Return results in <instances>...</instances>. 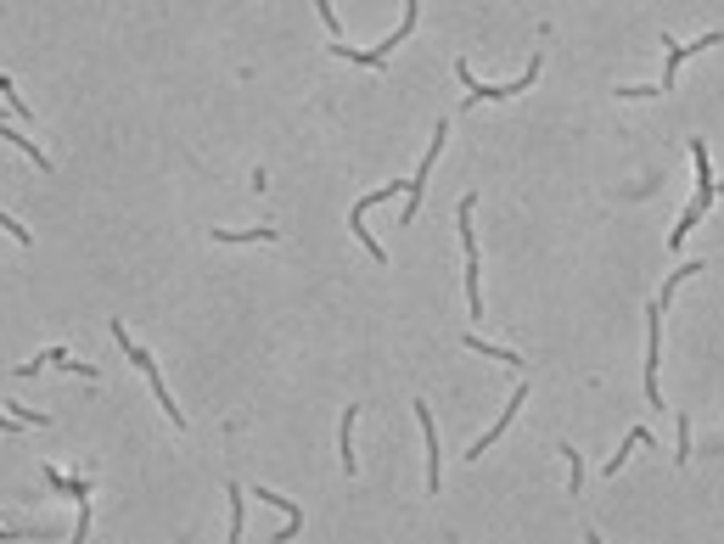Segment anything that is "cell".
I'll list each match as a JSON object with an SVG mask.
<instances>
[{"label":"cell","mask_w":724,"mask_h":544,"mask_svg":"<svg viewBox=\"0 0 724 544\" xmlns=\"http://www.w3.org/2000/svg\"><path fill=\"white\" fill-rule=\"evenodd\" d=\"M652 443H657V438H652V427H629V432L618 438V455H612L601 472H606V478H618V472H623V461H629V449H652Z\"/></svg>","instance_id":"cell-14"},{"label":"cell","mask_w":724,"mask_h":544,"mask_svg":"<svg viewBox=\"0 0 724 544\" xmlns=\"http://www.w3.org/2000/svg\"><path fill=\"white\" fill-rule=\"evenodd\" d=\"M461 348H467V353H483V359H494V366H522V353H517V348H494V342H483L478 331H467V337H461Z\"/></svg>","instance_id":"cell-17"},{"label":"cell","mask_w":724,"mask_h":544,"mask_svg":"<svg viewBox=\"0 0 724 544\" xmlns=\"http://www.w3.org/2000/svg\"><path fill=\"white\" fill-rule=\"evenodd\" d=\"M0 96H7V107H12V113H18V119H23V124H29V119H34V113H29V102H23V96H18V84H12V73H0Z\"/></svg>","instance_id":"cell-23"},{"label":"cell","mask_w":724,"mask_h":544,"mask_svg":"<svg viewBox=\"0 0 724 544\" xmlns=\"http://www.w3.org/2000/svg\"><path fill=\"white\" fill-rule=\"evenodd\" d=\"M584 544H606V538H601V527H595V522H584Z\"/></svg>","instance_id":"cell-26"},{"label":"cell","mask_w":724,"mask_h":544,"mask_svg":"<svg viewBox=\"0 0 724 544\" xmlns=\"http://www.w3.org/2000/svg\"><path fill=\"white\" fill-rule=\"evenodd\" d=\"M0 432H23V427H18V421H12L7 410H0Z\"/></svg>","instance_id":"cell-27"},{"label":"cell","mask_w":724,"mask_h":544,"mask_svg":"<svg viewBox=\"0 0 724 544\" xmlns=\"http://www.w3.org/2000/svg\"><path fill=\"white\" fill-rule=\"evenodd\" d=\"M691 163H696V192H691V203H685V214L674 219V230H669V253H680L685 247V236L713 214V203H718V192H724V179H718V168H713V157H707V141H691Z\"/></svg>","instance_id":"cell-1"},{"label":"cell","mask_w":724,"mask_h":544,"mask_svg":"<svg viewBox=\"0 0 724 544\" xmlns=\"http://www.w3.org/2000/svg\"><path fill=\"white\" fill-rule=\"evenodd\" d=\"M68 359H73L68 348H45V353H34V359H23V366H12V371H18V377H40V371H62V366H68Z\"/></svg>","instance_id":"cell-20"},{"label":"cell","mask_w":724,"mask_h":544,"mask_svg":"<svg viewBox=\"0 0 724 544\" xmlns=\"http://www.w3.org/2000/svg\"><path fill=\"white\" fill-rule=\"evenodd\" d=\"M539 68H545V51H533V57H528V68H522L517 79H506V84H483V79L472 73V62L461 57V62H456V79L467 84V96H461V107L472 113V107H483V102H506V96H522V90H528V84L539 79Z\"/></svg>","instance_id":"cell-4"},{"label":"cell","mask_w":724,"mask_h":544,"mask_svg":"<svg viewBox=\"0 0 724 544\" xmlns=\"http://www.w3.org/2000/svg\"><path fill=\"white\" fill-rule=\"evenodd\" d=\"M45 489L79 505V516H73V533H68V544H90V478H73V472H57V466H45Z\"/></svg>","instance_id":"cell-8"},{"label":"cell","mask_w":724,"mask_h":544,"mask_svg":"<svg viewBox=\"0 0 724 544\" xmlns=\"http://www.w3.org/2000/svg\"><path fill=\"white\" fill-rule=\"evenodd\" d=\"M208 236H214L220 247H242V242H276V230H269V225H247V230H225V225H220V230H208Z\"/></svg>","instance_id":"cell-21"},{"label":"cell","mask_w":724,"mask_h":544,"mask_svg":"<svg viewBox=\"0 0 724 544\" xmlns=\"http://www.w3.org/2000/svg\"><path fill=\"white\" fill-rule=\"evenodd\" d=\"M416 410V427H421V443H427V494H438L443 489V449H438V421H432V410L416 399L410 404Z\"/></svg>","instance_id":"cell-11"},{"label":"cell","mask_w":724,"mask_h":544,"mask_svg":"<svg viewBox=\"0 0 724 544\" xmlns=\"http://www.w3.org/2000/svg\"><path fill=\"white\" fill-rule=\"evenodd\" d=\"M696 455V432H691V410H674V466H685Z\"/></svg>","instance_id":"cell-18"},{"label":"cell","mask_w":724,"mask_h":544,"mask_svg":"<svg viewBox=\"0 0 724 544\" xmlns=\"http://www.w3.org/2000/svg\"><path fill=\"white\" fill-rule=\"evenodd\" d=\"M472 214H478V197L467 192L461 208H456V230H461V258H467V309H472V320H483V264H478V225H472Z\"/></svg>","instance_id":"cell-5"},{"label":"cell","mask_w":724,"mask_h":544,"mask_svg":"<svg viewBox=\"0 0 724 544\" xmlns=\"http://www.w3.org/2000/svg\"><path fill=\"white\" fill-rule=\"evenodd\" d=\"M225 511H231L225 544H242V527H247V489L242 483H225Z\"/></svg>","instance_id":"cell-15"},{"label":"cell","mask_w":724,"mask_h":544,"mask_svg":"<svg viewBox=\"0 0 724 544\" xmlns=\"http://www.w3.org/2000/svg\"><path fill=\"white\" fill-rule=\"evenodd\" d=\"M646 399L652 410H669L663 404V309L646 304Z\"/></svg>","instance_id":"cell-9"},{"label":"cell","mask_w":724,"mask_h":544,"mask_svg":"<svg viewBox=\"0 0 724 544\" xmlns=\"http://www.w3.org/2000/svg\"><path fill=\"white\" fill-rule=\"evenodd\" d=\"M113 342L124 348V359H130V366L146 377V388H152V399H157V410L169 415V427H180V432H186V410H180L174 404V393H169V382H163V371H157V359H152V348H141L130 331H124V320H113Z\"/></svg>","instance_id":"cell-3"},{"label":"cell","mask_w":724,"mask_h":544,"mask_svg":"<svg viewBox=\"0 0 724 544\" xmlns=\"http://www.w3.org/2000/svg\"><path fill=\"white\" fill-rule=\"evenodd\" d=\"M702 269H707V264H702V258H691V264H674V276H669V281H663V292H657V298H652V304H657V309H663V315H669V304H674V292H680V287H685V281H691V276H702Z\"/></svg>","instance_id":"cell-16"},{"label":"cell","mask_w":724,"mask_h":544,"mask_svg":"<svg viewBox=\"0 0 724 544\" xmlns=\"http://www.w3.org/2000/svg\"><path fill=\"white\" fill-rule=\"evenodd\" d=\"M522 404H528V382H517V388H511V399H506V410L494 415V427L472 438V449H467V461H483V455H489V449H494V443H500V438L511 432V421H517V410H522Z\"/></svg>","instance_id":"cell-10"},{"label":"cell","mask_w":724,"mask_h":544,"mask_svg":"<svg viewBox=\"0 0 724 544\" xmlns=\"http://www.w3.org/2000/svg\"><path fill=\"white\" fill-rule=\"evenodd\" d=\"M0 230H12V242H23V247L34 242V230H29L23 219H12V214H0Z\"/></svg>","instance_id":"cell-25"},{"label":"cell","mask_w":724,"mask_h":544,"mask_svg":"<svg viewBox=\"0 0 724 544\" xmlns=\"http://www.w3.org/2000/svg\"><path fill=\"white\" fill-rule=\"evenodd\" d=\"M0 141H12V146H18V152H23V157H29V163H40V168H45V174H51V157H45V152H40V141H29V135H23V130H18V124H7V119H0Z\"/></svg>","instance_id":"cell-19"},{"label":"cell","mask_w":724,"mask_h":544,"mask_svg":"<svg viewBox=\"0 0 724 544\" xmlns=\"http://www.w3.org/2000/svg\"><path fill=\"white\" fill-rule=\"evenodd\" d=\"M718 449H724V432H718Z\"/></svg>","instance_id":"cell-28"},{"label":"cell","mask_w":724,"mask_h":544,"mask_svg":"<svg viewBox=\"0 0 724 544\" xmlns=\"http://www.w3.org/2000/svg\"><path fill=\"white\" fill-rule=\"evenodd\" d=\"M354 421H359V404H343V421H337V466H343V478H359V455H354Z\"/></svg>","instance_id":"cell-13"},{"label":"cell","mask_w":724,"mask_h":544,"mask_svg":"<svg viewBox=\"0 0 724 544\" xmlns=\"http://www.w3.org/2000/svg\"><path fill=\"white\" fill-rule=\"evenodd\" d=\"M416 23H421V7H405V23H399V29H394V34H388L377 51H354L348 40H332V51H337L343 62H359V68H377V73H383V68H388V57H394V51H399V45L416 34Z\"/></svg>","instance_id":"cell-7"},{"label":"cell","mask_w":724,"mask_h":544,"mask_svg":"<svg viewBox=\"0 0 724 544\" xmlns=\"http://www.w3.org/2000/svg\"><path fill=\"white\" fill-rule=\"evenodd\" d=\"M557 455L568 461V494H573V500H584V455H579L573 443H557Z\"/></svg>","instance_id":"cell-22"},{"label":"cell","mask_w":724,"mask_h":544,"mask_svg":"<svg viewBox=\"0 0 724 544\" xmlns=\"http://www.w3.org/2000/svg\"><path fill=\"white\" fill-rule=\"evenodd\" d=\"M443 141H449V119H438L432 124V141H427V152H421V163H416V174L405 179V214H399V230L421 214V197H427V179H432V168H438V152H443Z\"/></svg>","instance_id":"cell-6"},{"label":"cell","mask_w":724,"mask_h":544,"mask_svg":"<svg viewBox=\"0 0 724 544\" xmlns=\"http://www.w3.org/2000/svg\"><path fill=\"white\" fill-rule=\"evenodd\" d=\"M713 45H724V29H707V34H696L691 45H680L674 34H663V79H657V84H623V90H618V102H641V96H674L680 68H685L696 51H713Z\"/></svg>","instance_id":"cell-2"},{"label":"cell","mask_w":724,"mask_h":544,"mask_svg":"<svg viewBox=\"0 0 724 544\" xmlns=\"http://www.w3.org/2000/svg\"><path fill=\"white\" fill-rule=\"evenodd\" d=\"M40 533H51V527H7V522H0V544H18V538H40Z\"/></svg>","instance_id":"cell-24"},{"label":"cell","mask_w":724,"mask_h":544,"mask_svg":"<svg viewBox=\"0 0 724 544\" xmlns=\"http://www.w3.org/2000/svg\"><path fill=\"white\" fill-rule=\"evenodd\" d=\"M253 500H264V505H276V511H282V527L269 533V544H293V538L304 533V511H298V500H287V494H276V489H258Z\"/></svg>","instance_id":"cell-12"}]
</instances>
